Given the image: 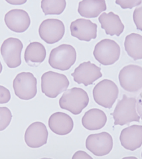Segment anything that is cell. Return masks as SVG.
<instances>
[{"label": "cell", "instance_id": "cell-1", "mask_svg": "<svg viewBox=\"0 0 142 159\" xmlns=\"http://www.w3.org/2000/svg\"><path fill=\"white\" fill-rule=\"evenodd\" d=\"M89 103V97L84 89L72 88L67 89L59 99L61 108L74 115L80 114Z\"/></svg>", "mask_w": 142, "mask_h": 159}, {"label": "cell", "instance_id": "cell-2", "mask_svg": "<svg viewBox=\"0 0 142 159\" xmlns=\"http://www.w3.org/2000/svg\"><path fill=\"white\" fill-rule=\"evenodd\" d=\"M112 116L115 125L123 126L133 121L140 122V117L136 109V99L124 95L117 103Z\"/></svg>", "mask_w": 142, "mask_h": 159}, {"label": "cell", "instance_id": "cell-3", "mask_svg": "<svg viewBox=\"0 0 142 159\" xmlns=\"http://www.w3.org/2000/svg\"><path fill=\"white\" fill-rule=\"evenodd\" d=\"M76 60L75 48L70 44H63L52 50L48 63L52 68L65 71L71 68L75 63Z\"/></svg>", "mask_w": 142, "mask_h": 159}, {"label": "cell", "instance_id": "cell-4", "mask_svg": "<svg viewBox=\"0 0 142 159\" xmlns=\"http://www.w3.org/2000/svg\"><path fill=\"white\" fill-rule=\"evenodd\" d=\"M68 86L69 81L64 74L48 71L41 77V91L48 98H57L66 91Z\"/></svg>", "mask_w": 142, "mask_h": 159}, {"label": "cell", "instance_id": "cell-5", "mask_svg": "<svg viewBox=\"0 0 142 159\" xmlns=\"http://www.w3.org/2000/svg\"><path fill=\"white\" fill-rule=\"evenodd\" d=\"M118 94L119 89L116 84L108 79L98 83L93 89V97L95 102L108 109H111L113 106Z\"/></svg>", "mask_w": 142, "mask_h": 159}, {"label": "cell", "instance_id": "cell-6", "mask_svg": "<svg viewBox=\"0 0 142 159\" xmlns=\"http://www.w3.org/2000/svg\"><path fill=\"white\" fill-rule=\"evenodd\" d=\"M120 52L118 44L113 40L106 39L96 44L93 54L99 63L102 65L108 66L118 61Z\"/></svg>", "mask_w": 142, "mask_h": 159}, {"label": "cell", "instance_id": "cell-7", "mask_svg": "<svg viewBox=\"0 0 142 159\" xmlns=\"http://www.w3.org/2000/svg\"><path fill=\"white\" fill-rule=\"evenodd\" d=\"M37 79L31 72H21L15 78L13 82L16 96L23 100L35 98L37 93Z\"/></svg>", "mask_w": 142, "mask_h": 159}, {"label": "cell", "instance_id": "cell-8", "mask_svg": "<svg viewBox=\"0 0 142 159\" xmlns=\"http://www.w3.org/2000/svg\"><path fill=\"white\" fill-rule=\"evenodd\" d=\"M120 86L128 92H138L142 88V67L130 64L122 68L119 73Z\"/></svg>", "mask_w": 142, "mask_h": 159}, {"label": "cell", "instance_id": "cell-9", "mask_svg": "<svg viewBox=\"0 0 142 159\" xmlns=\"http://www.w3.org/2000/svg\"><path fill=\"white\" fill-rule=\"evenodd\" d=\"M23 44L17 38L10 37L5 40L0 51L4 62L10 68H16L21 64V54Z\"/></svg>", "mask_w": 142, "mask_h": 159}, {"label": "cell", "instance_id": "cell-10", "mask_svg": "<svg viewBox=\"0 0 142 159\" xmlns=\"http://www.w3.org/2000/svg\"><path fill=\"white\" fill-rule=\"evenodd\" d=\"M86 147L95 156L103 157L111 152L113 148V139L107 132L92 134L86 139Z\"/></svg>", "mask_w": 142, "mask_h": 159}, {"label": "cell", "instance_id": "cell-11", "mask_svg": "<svg viewBox=\"0 0 142 159\" xmlns=\"http://www.w3.org/2000/svg\"><path fill=\"white\" fill-rule=\"evenodd\" d=\"M65 32L64 23L57 19L45 20L39 29V36L48 44H54L59 41L64 36Z\"/></svg>", "mask_w": 142, "mask_h": 159}, {"label": "cell", "instance_id": "cell-12", "mask_svg": "<svg viewBox=\"0 0 142 159\" xmlns=\"http://www.w3.org/2000/svg\"><path fill=\"white\" fill-rule=\"evenodd\" d=\"M72 76L77 84H82L87 86L100 78L102 74L100 67L89 61L82 62L76 67L72 74Z\"/></svg>", "mask_w": 142, "mask_h": 159}, {"label": "cell", "instance_id": "cell-13", "mask_svg": "<svg viewBox=\"0 0 142 159\" xmlns=\"http://www.w3.org/2000/svg\"><path fill=\"white\" fill-rule=\"evenodd\" d=\"M48 133L44 123L37 121L28 127L25 133V141L30 148H39L47 143Z\"/></svg>", "mask_w": 142, "mask_h": 159}, {"label": "cell", "instance_id": "cell-14", "mask_svg": "<svg viewBox=\"0 0 142 159\" xmlns=\"http://www.w3.org/2000/svg\"><path fill=\"white\" fill-rule=\"evenodd\" d=\"M71 35L80 41L89 42L97 37V25L90 20L78 19L71 24Z\"/></svg>", "mask_w": 142, "mask_h": 159}, {"label": "cell", "instance_id": "cell-15", "mask_svg": "<svg viewBox=\"0 0 142 159\" xmlns=\"http://www.w3.org/2000/svg\"><path fill=\"white\" fill-rule=\"evenodd\" d=\"M4 21L7 27L16 33L26 31L31 24L29 14L22 9H13L8 11L5 16Z\"/></svg>", "mask_w": 142, "mask_h": 159}, {"label": "cell", "instance_id": "cell-16", "mask_svg": "<svg viewBox=\"0 0 142 159\" xmlns=\"http://www.w3.org/2000/svg\"><path fill=\"white\" fill-rule=\"evenodd\" d=\"M121 146L134 151L142 145V125H133L121 131L120 136Z\"/></svg>", "mask_w": 142, "mask_h": 159}, {"label": "cell", "instance_id": "cell-17", "mask_svg": "<svg viewBox=\"0 0 142 159\" xmlns=\"http://www.w3.org/2000/svg\"><path fill=\"white\" fill-rule=\"evenodd\" d=\"M48 127L51 130L58 135L69 134L74 127V122L71 116L62 112L52 114L48 119Z\"/></svg>", "mask_w": 142, "mask_h": 159}, {"label": "cell", "instance_id": "cell-18", "mask_svg": "<svg viewBox=\"0 0 142 159\" xmlns=\"http://www.w3.org/2000/svg\"><path fill=\"white\" fill-rule=\"evenodd\" d=\"M101 27L110 36H120L124 30V25L120 17L113 12L103 13L98 18Z\"/></svg>", "mask_w": 142, "mask_h": 159}, {"label": "cell", "instance_id": "cell-19", "mask_svg": "<svg viewBox=\"0 0 142 159\" xmlns=\"http://www.w3.org/2000/svg\"><path fill=\"white\" fill-rule=\"evenodd\" d=\"M107 121L106 113L99 109L94 108L86 111L82 119V124L90 131L99 130L103 128Z\"/></svg>", "mask_w": 142, "mask_h": 159}, {"label": "cell", "instance_id": "cell-20", "mask_svg": "<svg viewBox=\"0 0 142 159\" xmlns=\"http://www.w3.org/2000/svg\"><path fill=\"white\" fill-rule=\"evenodd\" d=\"M105 0H82L78 4V12L86 18H95L106 10Z\"/></svg>", "mask_w": 142, "mask_h": 159}, {"label": "cell", "instance_id": "cell-21", "mask_svg": "<svg viewBox=\"0 0 142 159\" xmlns=\"http://www.w3.org/2000/svg\"><path fill=\"white\" fill-rule=\"evenodd\" d=\"M46 49L38 42L31 43L27 47L25 52V61L29 66L43 62L46 58Z\"/></svg>", "mask_w": 142, "mask_h": 159}, {"label": "cell", "instance_id": "cell-22", "mask_svg": "<svg viewBox=\"0 0 142 159\" xmlns=\"http://www.w3.org/2000/svg\"><path fill=\"white\" fill-rule=\"evenodd\" d=\"M124 47L128 55L134 61L142 59V36L131 33L125 39Z\"/></svg>", "mask_w": 142, "mask_h": 159}, {"label": "cell", "instance_id": "cell-23", "mask_svg": "<svg viewBox=\"0 0 142 159\" xmlns=\"http://www.w3.org/2000/svg\"><path fill=\"white\" fill-rule=\"evenodd\" d=\"M66 0H42L41 8L46 16L60 15L66 8Z\"/></svg>", "mask_w": 142, "mask_h": 159}, {"label": "cell", "instance_id": "cell-24", "mask_svg": "<svg viewBox=\"0 0 142 159\" xmlns=\"http://www.w3.org/2000/svg\"><path fill=\"white\" fill-rule=\"evenodd\" d=\"M12 114L6 107H0V131L5 130L10 124Z\"/></svg>", "mask_w": 142, "mask_h": 159}, {"label": "cell", "instance_id": "cell-25", "mask_svg": "<svg viewBox=\"0 0 142 159\" xmlns=\"http://www.w3.org/2000/svg\"><path fill=\"white\" fill-rule=\"evenodd\" d=\"M133 19L137 29L142 31V2L135 9Z\"/></svg>", "mask_w": 142, "mask_h": 159}, {"label": "cell", "instance_id": "cell-26", "mask_svg": "<svg viewBox=\"0 0 142 159\" xmlns=\"http://www.w3.org/2000/svg\"><path fill=\"white\" fill-rule=\"evenodd\" d=\"M142 2V0H116V4L122 9H132Z\"/></svg>", "mask_w": 142, "mask_h": 159}, {"label": "cell", "instance_id": "cell-27", "mask_svg": "<svg viewBox=\"0 0 142 159\" xmlns=\"http://www.w3.org/2000/svg\"><path fill=\"white\" fill-rule=\"evenodd\" d=\"M11 99V93L9 89L3 86H0V104L7 103Z\"/></svg>", "mask_w": 142, "mask_h": 159}, {"label": "cell", "instance_id": "cell-28", "mask_svg": "<svg viewBox=\"0 0 142 159\" xmlns=\"http://www.w3.org/2000/svg\"><path fill=\"white\" fill-rule=\"evenodd\" d=\"M136 109L138 115L142 120V92L140 93L136 99Z\"/></svg>", "mask_w": 142, "mask_h": 159}, {"label": "cell", "instance_id": "cell-29", "mask_svg": "<svg viewBox=\"0 0 142 159\" xmlns=\"http://www.w3.org/2000/svg\"><path fill=\"white\" fill-rule=\"evenodd\" d=\"M73 159H75V158H90L92 159V158L88 155V154L85 152V151H78L77 152H75V154L72 157Z\"/></svg>", "mask_w": 142, "mask_h": 159}, {"label": "cell", "instance_id": "cell-30", "mask_svg": "<svg viewBox=\"0 0 142 159\" xmlns=\"http://www.w3.org/2000/svg\"><path fill=\"white\" fill-rule=\"evenodd\" d=\"M6 1L11 5L14 6H19V5H23L27 2V0H6Z\"/></svg>", "mask_w": 142, "mask_h": 159}, {"label": "cell", "instance_id": "cell-31", "mask_svg": "<svg viewBox=\"0 0 142 159\" xmlns=\"http://www.w3.org/2000/svg\"><path fill=\"white\" fill-rule=\"evenodd\" d=\"M2 70H3V66H2V64L1 62H0V74L2 73Z\"/></svg>", "mask_w": 142, "mask_h": 159}, {"label": "cell", "instance_id": "cell-32", "mask_svg": "<svg viewBox=\"0 0 142 159\" xmlns=\"http://www.w3.org/2000/svg\"><path fill=\"white\" fill-rule=\"evenodd\" d=\"M124 158H137L136 157H125Z\"/></svg>", "mask_w": 142, "mask_h": 159}, {"label": "cell", "instance_id": "cell-33", "mask_svg": "<svg viewBox=\"0 0 142 159\" xmlns=\"http://www.w3.org/2000/svg\"><path fill=\"white\" fill-rule=\"evenodd\" d=\"M141 157H142V153H141Z\"/></svg>", "mask_w": 142, "mask_h": 159}]
</instances>
